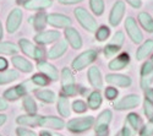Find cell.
Listing matches in <instances>:
<instances>
[{
	"mask_svg": "<svg viewBox=\"0 0 153 136\" xmlns=\"http://www.w3.org/2000/svg\"><path fill=\"white\" fill-rule=\"evenodd\" d=\"M146 98L151 100L153 102V88H147L146 90Z\"/></svg>",
	"mask_w": 153,
	"mask_h": 136,
	"instance_id": "obj_51",
	"label": "cell"
},
{
	"mask_svg": "<svg viewBox=\"0 0 153 136\" xmlns=\"http://www.w3.org/2000/svg\"><path fill=\"white\" fill-rule=\"evenodd\" d=\"M71 109H72V112L76 113V114H83L88 110V107H87V103L83 100H80L79 98V100L72 101Z\"/></svg>",
	"mask_w": 153,
	"mask_h": 136,
	"instance_id": "obj_38",
	"label": "cell"
},
{
	"mask_svg": "<svg viewBox=\"0 0 153 136\" xmlns=\"http://www.w3.org/2000/svg\"><path fill=\"white\" fill-rule=\"evenodd\" d=\"M125 3L119 0V1H115L110 10V14H109V23L110 26L113 27H117L118 25H120L124 15H125Z\"/></svg>",
	"mask_w": 153,
	"mask_h": 136,
	"instance_id": "obj_17",
	"label": "cell"
},
{
	"mask_svg": "<svg viewBox=\"0 0 153 136\" xmlns=\"http://www.w3.org/2000/svg\"><path fill=\"white\" fill-rule=\"evenodd\" d=\"M74 15H75V19L77 20V22L81 25V27L83 30H86L87 32L94 33L96 30L98 28V25H97L94 16L85 7H82V6L76 7L74 10Z\"/></svg>",
	"mask_w": 153,
	"mask_h": 136,
	"instance_id": "obj_5",
	"label": "cell"
},
{
	"mask_svg": "<svg viewBox=\"0 0 153 136\" xmlns=\"http://www.w3.org/2000/svg\"><path fill=\"white\" fill-rule=\"evenodd\" d=\"M129 64H130V55L127 53H120L109 61L108 68L111 71H120L124 70Z\"/></svg>",
	"mask_w": 153,
	"mask_h": 136,
	"instance_id": "obj_24",
	"label": "cell"
},
{
	"mask_svg": "<svg viewBox=\"0 0 153 136\" xmlns=\"http://www.w3.org/2000/svg\"><path fill=\"white\" fill-rule=\"evenodd\" d=\"M151 61H152V63H153V56H152V59H151Z\"/></svg>",
	"mask_w": 153,
	"mask_h": 136,
	"instance_id": "obj_56",
	"label": "cell"
},
{
	"mask_svg": "<svg viewBox=\"0 0 153 136\" xmlns=\"http://www.w3.org/2000/svg\"><path fill=\"white\" fill-rule=\"evenodd\" d=\"M153 82V63L151 60H147L143 63L141 68V79H140V86L142 90L149 88V86Z\"/></svg>",
	"mask_w": 153,
	"mask_h": 136,
	"instance_id": "obj_18",
	"label": "cell"
},
{
	"mask_svg": "<svg viewBox=\"0 0 153 136\" xmlns=\"http://www.w3.org/2000/svg\"><path fill=\"white\" fill-rule=\"evenodd\" d=\"M68 48H69V44L65 39H59L58 42L53 43V45L49 48V51L47 52V58L49 60L59 59L68 52Z\"/></svg>",
	"mask_w": 153,
	"mask_h": 136,
	"instance_id": "obj_20",
	"label": "cell"
},
{
	"mask_svg": "<svg viewBox=\"0 0 153 136\" xmlns=\"http://www.w3.org/2000/svg\"><path fill=\"white\" fill-rule=\"evenodd\" d=\"M125 1H127V4L131 5V6L135 7V9L141 7V5H142V1H141V0H125Z\"/></svg>",
	"mask_w": 153,
	"mask_h": 136,
	"instance_id": "obj_48",
	"label": "cell"
},
{
	"mask_svg": "<svg viewBox=\"0 0 153 136\" xmlns=\"http://www.w3.org/2000/svg\"><path fill=\"white\" fill-rule=\"evenodd\" d=\"M47 17H48V14H47L45 11H38L34 16H32L31 19H28V22L32 23L33 28L37 32H41V31H44L45 27L48 26Z\"/></svg>",
	"mask_w": 153,
	"mask_h": 136,
	"instance_id": "obj_26",
	"label": "cell"
},
{
	"mask_svg": "<svg viewBox=\"0 0 153 136\" xmlns=\"http://www.w3.org/2000/svg\"><path fill=\"white\" fill-rule=\"evenodd\" d=\"M140 103H141V97L138 94H127V96H124L118 102H114L113 107L117 110H127V109L136 108Z\"/></svg>",
	"mask_w": 153,
	"mask_h": 136,
	"instance_id": "obj_16",
	"label": "cell"
},
{
	"mask_svg": "<svg viewBox=\"0 0 153 136\" xmlns=\"http://www.w3.org/2000/svg\"><path fill=\"white\" fill-rule=\"evenodd\" d=\"M20 52V48L14 42H4L0 41V55L3 56H12Z\"/></svg>",
	"mask_w": 153,
	"mask_h": 136,
	"instance_id": "obj_32",
	"label": "cell"
},
{
	"mask_svg": "<svg viewBox=\"0 0 153 136\" xmlns=\"http://www.w3.org/2000/svg\"><path fill=\"white\" fill-rule=\"evenodd\" d=\"M125 30L127 32V36L130 37V39L134 43L140 44L143 41V34H142L141 30L138 28L137 22H136V20L134 17H131V16L126 17V20H125Z\"/></svg>",
	"mask_w": 153,
	"mask_h": 136,
	"instance_id": "obj_11",
	"label": "cell"
},
{
	"mask_svg": "<svg viewBox=\"0 0 153 136\" xmlns=\"http://www.w3.org/2000/svg\"><path fill=\"white\" fill-rule=\"evenodd\" d=\"M23 20V11L21 7H15L10 11V14L7 15L6 22H5V28L9 34H14L17 32L20 26L22 25Z\"/></svg>",
	"mask_w": 153,
	"mask_h": 136,
	"instance_id": "obj_7",
	"label": "cell"
},
{
	"mask_svg": "<svg viewBox=\"0 0 153 136\" xmlns=\"http://www.w3.org/2000/svg\"><path fill=\"white\" fill-rule=\"evenodd\" d=\"M93 125H94V117L82 115V117L70 119L66 123L65 128L68 129V131H70L72 134H82V132H86L90 129H92Z\"/></svg>",
	"mask_w": 153,
	"mask_h": 136,
	"instance_id": "obj_4",
	"label": "cell"
},
{
	"mask_svg": "<svg viewBox=\"0 0 153 136\" xmlns=\"http://www.w3.org/2000/svg\"><path fill=\"white\" fill-rule=\"evenodd\" d=\"M39 114H22L16 118V124L20 126H28V128H37L39 126L41 121Z\"/></svg>",
	"mask_w": 153,
	"mask_h": 136,
	"instance_id": "obj_25",
	"label": "cell"
},
{
	"mask_svg": "<svg viewBox=\"0 0 153 136\" xmlns=\"http://www.w3.org/2000/svg\"><path fill=\"white\" fill-rule=\"evenodd\" d=\"M98 53L96 49H88V51H85L82 53H80L77 56H75L72 63H71V69L74 71H82L86 68L91 66L94 61L97 60Z\"/></svg>",
	"mask_w": 153,
	"mask_h": 136,
	"instance_id": "obj_6",
	"label": "cell"
},
{
	"mask_svg": "<svg viewBox=\"0 0 153 136\" xmlns=\"http://www.w3.org/2000/svg\"><path fill=\"white\" fill-rule=\"evenodd\" d=\"M115 136H121V132H120V131H119V132H118V134H115Z\"/></svg>",
	"mask_w": 153,
	"mask_h": 136,
	"instance_id": "obj_54",
	"label": "cell"
},
{
	"mask_svg": "<svg viewBox=\"0 0 153 136\" xmlns=\"http://www.w3.org/2000/svg\"><path fill=\"white\" fill-rule=\"evenodd\" d=\"M143 112L148 119L153 117V102L148 100V98H145V101H143Z\"/></svg>",
	"mask_w": 153,
	"mask_h": 136,
	"instance_id": "obj_43",
	"label": "cell"
},
{
	"mask_svg": "<svg viewBox=\"0 0 153 136\" xmlns=\"http://www.w3.org/2000/svg\"><path fill=\"white\" fill-rule=\"evenodd\" d=\"M59 39H61V33L56 30L41 31V32H37L36 36L33 37L34 43L38 45H42V47L53 44V43L58 42Z\"/></svg>",
	"mask_w": 153,
	"mask_h": 136,
	"instance_id": "obj_9",
	"label": "cell"
},
{
	"mask_svg": "<svg viewBox=\"0 0 153 136\" xmlns=\"http://www.w3.org/2000/svg\"><path fill=\"white\" fill-rule=\"evenodd\" d=\"M16 136H38V134L32 130V129H28V128H25V126H17L16 130Z\"/></svg>",
	"mask_w": 153,
	"mask_h": 136,
	"instance_id": "obj_41",
	"label": "cell"
},
{
	"mask_svg": "<svg viewBox=\"0 0 153 136\" xmlns=\"http://www.w3.org/2000/svg\"><path fill=\"white\" fill-rule=\"evenodd\" d=\"M56 110L61 118H70L72 112L70 98L66 97L65 94L60 93L59 97L56 98Z\"/></svg>",
	"mask_w": 153,
	"mask_h": 136,
	"instance_id": "obj_22",
	"label": "cell"
},
{
	"mask_svg": "<svg viewBox=\"0 0 153 136\" xmlns=\"http://www.w3.org/2000/svg\"><path fill=\"white\" fill-rule=\"evenodd\" d=\"M87 107L88 109H91V110H97L102 103H103V96H102V93L98 91V90H94L92 92H90L87 94Z\"/></svg>",
	"mask_w": 153,
	"mask_h": 136,
	"instance_id": "obj_28",
	"label": "cell"
},
{
	"mask_svg": "<svg viewBox=\"0 0 153 136\" xmlns=\"http://www.w3.org/2000/svg\"><path fill=\"white\" fill-rule=\"evenodd\" d=\"M120 132H121V136H135V134H136V131L127 124V123H125V125L123 126Z\"/></svg>",
	"mask_w": 153,
	"mask_h": 136,
	"instance_id": "obj_44",
	"label": "cell"
},
{
	"mask_svg": "<svg viewBox=\"0 0 153 136\" xmlns=\"http://www.w3.org/2000/svg\"><path fill=\"white\" fill-rule=\"evenodd\" d=\"M9 69V60L3 56V55H0V72L1 71H5Z\"/></svg>",
	"mask_w": 153,
	"mask_h": 136,
	"instance_id": "obj_45",
	"label": "cell"
},
{
	"mask_svg": "<svg viewBox=\"0 0 153 136\" xmlns=\"http://www.w3.org/2000/svg\"><path fill=\"white\" fill-rule=\"evenodd\" d=\"M31 81L37 86L38 88H44V87H48L50 85V81L45 75H43L42 72H37V74H33L32 77H31Z\"/></svg>",
	"mask_w": 153,
	"mask_h": 136,
	"instance_id": "obj_35",
	"label": "cell"
},
{
	"mask_svg": "<svg viewBox=\"0 0 153 136\" xmlns=\"http://www.w3.org/2000/svg\"><path fill=\"white\" fill-rule=\"evenodd\" d=\"M0 136H3V135H1V134H0Z\"/></svg>",
	"mask_w": 153,
	"mask_h": 136,
	"instance_id": "obj_57",
	"label": "cell"
},
{
	"mask_svg": "<svg viewBox=\"0 0 153 136\" xmlns=\"http://www.w3.org/2000/svg\"><path fill=\"white\" fill-rule=\"evenodd\" d=\"M34 97L37 98L38 101H41L43 103H47V104H52V103H55L56 102V93L52 90H37L34 92Z\"/></svg>",
	"mask_w": 153,
	"mask_h": 136,
	"instance_id": "obj_29",
	"label": "cell"
},
{
	"mask_svg": "<svg viewBox=\"0 0 153 136\" xmlns=\"http://www.w3.org/2000/svg\"><path fill=\"white\" fill-rule=\"evenodd\" d=\"M64 37H65V41L68 42V44L72 49H75V51H79V49L82 48L83 45L82 37L75 27L70 26V27L64 28Z\"/></svg>",
	"mask_w": 153,
	"mask_h": 136,
	"instance_id": "obj_13",
	"label": "cell"
},
{
	"mask_svg": "<svg viewBox=\"0 0 153 136\" xmlns=\"http://www.w3.org/2000/svg\"><path fill=\"white\" fill-rule=\"evenodd\" d=\"M20 79V71L14 69H7L0 72V86L12 83Z\"/></svg>",
	"mask_w": 153,
	"mask_h": 136,
	"instance_id": "obj_30",
	"label": "cell"
},
{
	"mask_svg": "<svg viewBox=\"0 0 153 136\" xmlns=\"http://www.w3.org/2000/svg\"><path fill=\"white\" fill-rule=\"evenodd\" d=\"M38 136H54V134H52L49 130L44 129V130H41L39 134H38Z\"/></svg>",
	"mask_w": 153,
	"mask_h": 136,
	"instance_id": "obj_49",
	"label": "cell"
},
{
	"mask_svg": "<svg viewBox=\"0 0 153 136\" xmlns=\"http://www.w3.org/2000/svg\"><path fill=\"white\" fill-rule=\"evenodd\" d=\"M153 51V41L152 39H147L146 42H143L140 48L136 52V59L137 60H143L146 59Z\"/></svg>",
	"mask_w": 153,
	"mask_h": 136,
	"instance_id": "obj_33",
	"label": "cell"
},
{
	"mask_svg": "<svg viewBox=\"0 0 153 136\" xmlns=\"http://www.w3.org/2000/svg\"><path fill=\"white\" fill-rule=\"evenodd\" d=\"M53 5V0H27L22 6L31 11H44Z\"/></svg>",
	"mask_w": 153,
	"mask_h": 136,
	"instance_id": "obj_27",
	"label": "cell"
},
{
	"mask_svg": "<svg viewBox=\"0 0 153 136\" xmlns=\"http://www.w3.org/2000/svg\"><path fill=\"white\" fill-rule=\"evenodd\" d=\"M60 85H61V93L66 97L77 96V83L74 75V70L71 68H62L60 71Z\"/></svg>",
	"mask_w": 153,
	"mask_h": 136,
	"instance_id": "obj_2",
	"label": "cell"
},
{
	"mask_svg": "<svg viewBox=\"0 0 153 136\" xmlns=\"http://www.w3.org/2000/svg\"><path fill=\"white\" fill-rule=\"evenodd\" d=\"M9 108V102L5 100L4 97H0V113L4 112Z\"/></svg>",
	"mask_w": 153,
	"mask_h": 136,
	"instance_id": "obj_47",
	"label": "cell"
},
{
	"mask_svg": "<svg viewBox=\"0 0 153 136\" xmlns=\"http://www.w3.org/2000/svg\"><path fill=\"white\" fill-rule=\"evenodd\" d=\"M125 42V36L121 31H118L113 36V38L110 39V42L104 47L103 49V54L107 59H110L113 56H115L119 51H120V48L123 47Z\"/></svg>",
	"mask_w": 153,
	"mask_h": 136,
	"instance_id": "obj_8",
	"label": "cell"
},
{
	"mask_svg": "<svg viewBox=\"0 0 153 136\" xmlns=\"http://www.w3.org/2000/svg\"><path fill=\"white\" fill-rule=\"evenodd\" d=\"M38 72H42L43 75H45L52 82H55L58 80H60V74L59 70L55 68V65H53L52 63H49L48 60H41V61H37V65H36Z\"/></svg>",
	"mask_w": 153,
	"mask_h": 136,
	"instance_id": "obj_12",
	"label": "cell"
},
{
	"mask_svg": "<svg viewBox=\"0 0 153 136\" xmlns=\"http://www.w3.org/2000/svg\"><path fill=\"white\" fill-rule=\"evenodd\" d=\"M66 123L64 120V118H59L55 115H42L39 126L45 128L48 130H62L65 128Z\"/></svg>",
	"mask_w": 153,
	"mask_h": 136,
	"instance_id": "obj_15",
	"label": "cell"
},
{
	"mask_svg": "<svg viewBox=\"0 0 153 136\" xmlns=\"http://www.w3.org/2000/svg\"><path fill=\"white\" fill-rule=\"evenodd\" d=\"M90 9L96 16H102L105 10L104 0H90Z\"/></svg>",
	"mask_w": 153,
	"mask_h": 136,
	"instance_id": "obj_36",
	"label": "cell"
},
{
	"mask_svg": "<svg viewBox=\"0 0 153 136\" xmlns=\"http://www.w3.org/2000/svg\"><path fill=\"white\" fill-rule=\"evenodd\" d=\"M87 79L94 90L99 91L100 88H103V76L98 66H90L87 71Z\"/></svg>",
	"mask_w": 153,
	"mask_h": 136,
	"instance_id": "obj_23",
	"label": "cell"
},
{
	"mask_svg": "<svg viewBox=\"0 0 153 136\" xmlns=\"http://www.w3.org/2000/svg\"><path fill=\"white\" fill-rule=\"evenodd\" d=\"M111 119H113V113L110 109H104L103 112H100L99 115L94 119V125H93L94 132L96 134L108 132Z\"/></svg>",
	"mask_w": 153,
	"mask_h": 136,
	"instance_id": "obj_10",
	"label": "cell"
},
{
	"mask_svg": "<svg viewBox=\"0 0 153 136\" xmlns=\"http://www.w3.org/2000/svg\"><path fill=\"white\" fill-rule=\"evenodd\" d=\"M22 108L26 114H38V104L31 94H26L22 98Z\"/></svg>",
	"mask_w": 153,
	"mask_h": 136,
	"instance_id": "obj_31",
	"label": "cell"
},
{
	"mask_svg": "<svg viewBox=\"0 0 153 136\" xmlns=\"http://www.w3.org/2000/svg\"><path fill=\"white\" fill-rule=\"evenodd\" d=\"M153 135V117L148 120V123L140 129V136H152Z\"/></svg>",
	"mask_w": 153,
	"mask_h": 136,
	"instance_id": "obj_42",
	"label": "cell"
},
{
	"mask_svg": "<svg viewBox=\"0 0 153 136\" xmlns=\"http://www.w3.org/2000/svg\"><path fill=\"white\" fill-rule=\"evenodd\" d=\"M54 136H64V135H54Z\"/></svg>",
	"mask_w": 153,
	"mask_h": 136,
	"instance_id": "obj_55",
	"label": "cell"
},
{
	"mask_svg": "<svg viewBox=\"0 0 153 136\" xmlns=\"http://www.w3.org/2000/svg\"><path fill=\"white\" fill-rule=\"evenodd\" d=\"M138 21L141 23L143 30H146L148 33H153V19L147 12H140L138 14Z\"/></svg>",
	"mask_w": 153,
	"mask_h": 136,
	"instance_id": "obj_34",
	"label": "cell"
},
{
	"mask_svg": "<svg viewBox=\"0 0 153 136\" xmlns=\"http://www.w3.org/2000/svg\"><path fill=\"white\" fill-rule=\"evenodd\" d=\"M19 48L20 51L30 59H33L36 61L44 60L47 56V52L42 45H38L33 42H31L27 38H20L19 41Z\"/></svg>",
	"mask_w": 153,
	"mask_h": 136,
	"instance_id": "obj_3",
	"label": "cell"
},
{
	"mask_svg": "<svg viewBox=\"0 0 153 136\" xmlns=\"http://www.w3.org/2000/svg\"><path fill=\"white\" fill-rule=\"evenodd\" d=\"M59 4H62V5H75V4H79V3H82L83 0H58Z\"/></svg>",
	"mask_w": 153,
	"mask_h": 136,
	"instance_id": "obj_46",
	"label": "cell"
},
{
	"mask_svg": "<svg viewBox=\"0 0 153 136\" xmlns=\"http://www.w3.org/2000/svg\"><path fill=\"white\" fill-rule=\"evenodd\" d=\"M37 90H39V88L31 81V79H28L19 85H15L12 87L5 90L3 93V97L7 102H16L20 98H23L26 94H31L32 92L34 93Z\"/></svg>",
	"mask_w": 153,
	"mask_h": 136,
	"instance_id": "obj_1",
	"label": "cell"
},
{
	"mask_svg": "<svg viewBox=\"0 0 153 136\" xmlns=\"http://www.w3.org/2000/svg\"><path fill=\"white\" fill-rule=\"evenodd\" d=\"M105 81L114 87H129L132 83L131 77L123 75V74H108L105 76Z\"/></svg>",
	"mask_w": 153,
	"mask_h": 136,
	"instance_id": "obj_21",
	"label": "cell"
},
{
	"mask_svg": "<svg viewBox=\"0 0 153 136\" xmlns=\"http://www.w3.org/2000/svg\"><path fill=\"white\" fill-rule=\"evenodd\" d=\"M47 21H48V25L52 26L54 28H66V27H70L72 25V20L64 15V14H59V12H52V14H48V17H47Z\"/></svg>",
	"mask_w": 153,
	"mask_h": 136,
	"instance_id": "obj_14",
	"label": "cell"
},
{
	"mask_svg": "<svg viewBox=\"0 0 153 136\" xmlns=\"http://www.w3.org/2000/svg\"><path fill=\"white\" fill-rule=\"evenodd\" d=\"M94 36H96V39L98 42H104L109 38V36H110V28L108 26H99L96 32H94Z\"/></svg>",
	"mask_w": 153,
	"mask_h": 136,
	"instance_id": "obj_39",
	"label": "cell"
},
{
	"mask_svg": "<svg viewBox=\"0 0 153 136\" xmlns=\"http://www.w3.org/2000/svg\"><path fill=\"white\" fill-rule=\"evenodd\" d=\"M96 136H109V131L108 132H102V134H96Z\"/></svg>",
	"mask_w": 153,
	"mask_h": 136,
	"instance_id": "obj_53",
	"label": "cell"
},
{
	"mask_svg": "<svg viewBox=\"0 0 153 136\" xmlns=\"http://www.w3.org/2000/svg\"><path fill=\"white\" fill-rule=\"evenodd\" d=\"M4 38V27H3V23L0 21V41Z\"/></svg>",
	"mask_w": 153,
	"mask_h": 136,
	"instance_id": "obj_52",
	"label": "cell"
},
{
	"mask_svg": "<svg viewBox=\"0 0 153 136\" xmlns=\"http://www.w3.org/2000/svg\"><path fill=\"white\" fill-rule=\"evenodd\" d=\"M126 123H127V124H129L136 132H137V130L141 129V118H140V115L136 114V113H129V114H127V117H126Z\"/></svg>",
	"mask_w": 153,
	"mask_h": 136,
	"instance_id": "obj_37",
	"label": "cell"
},
{
	"mask_svg": "<svg viewBox=\"0 0 153 136\" xmlns=\"http://www.w3.org/2000/svg\"><path fill=\"white\" fill-rule=\"evenodd\" d=\"M7 120V115L6 114H3V113H0V128H1L5 123Z\"/></svg>",
	"mask_w": 153,
	"mask_h": 136,
	"instance_id": "obj_50",
	"label": "cell"
},
{
	"mask_svg": "<svg viewBox=\"0 0 153 136\" xmlns=\"http://www.w3.org/2000/svg\"><path fill=\"white\" fill-rule=\"evenodd\" d=\"M11 64L17 71H20L22 74H31L34 70V66L31 61L26 56H22L19 54L11 56Z\"/></svg>",
	"mask_w": 153,
	"mask_h": 136,
	"instance_id": "obj_19",
	"label": "cell"
},
{
	"mask_svg": "<svg viewBox=\"0 0 153 136\" xmlns=\"http://www.w3.org/2000/svg\"><path fill=\"white\" fill-rule=\"evenodd\" d=\"M104 96L108 101H115L119 96V91L114 87V86H108L104 90Z\"/></svg>",
	"mask_w": 153,
	"mask_h": 136,
	"instance_id": "obj_40",
	"label": "cell"
}]
</instances>
